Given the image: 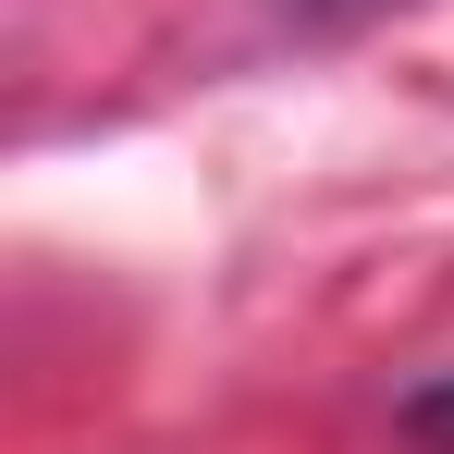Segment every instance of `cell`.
Wrapping results in <instances>:
<instances>
[{"mask_svg":"<svg viewBox=\"0 0 454 454\" xmlns=\"http://www.w3.org/2000/svg\"><path fill=\"white\" fill-rule=\"evenodd\" d=\"M405 430H418L430 454H454V369L430 380V393H405Z\"/></svg>","mask_w":454,"mask_h":454,"instance_id":"obj_1","label":"cell"},{"mask_svg":"<svg viewBox=\"0 0 454 454\" xmlns=\"http://www.w3.org/2000/svg\"><path fill=\"white\" fill-rule=\"evenodd\" d=\"M295 12H344V0H295Z\"/></svg>","mask_w":454,"mask_h":454,"instance_id":"obj_2","label":"cell"}]
</instances>
